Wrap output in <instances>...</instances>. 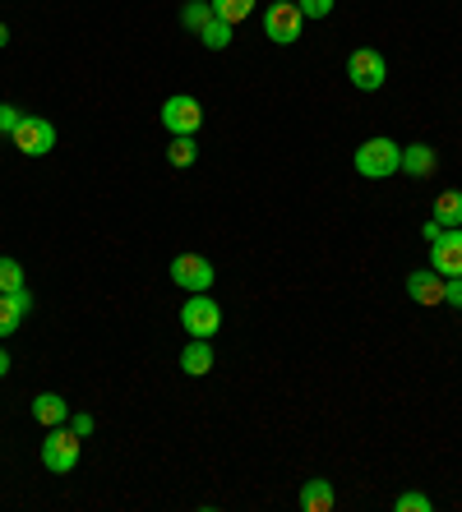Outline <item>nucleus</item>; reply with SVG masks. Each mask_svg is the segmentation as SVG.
I'll return each instance as SVG.
<instances>
[{"instance_id":"8","label":"nucleus","mask_w":462,"mask_h":512,"mask_svg":"<svg viewBox=\"0 0 462 512\" xmlns=\"http://www.w3.org/2000/svg\"><path fill=\"white\" fill-rule=\"evenodd\" d=\"M199 125H204V107H199L195 97H167L162 102V130L167 134H199Z\"/></svg>"},{"instance_id":"25","label":"nucleus","mask_w":462,"mask_h":512,"mask_svg":"<svg viewBox=\"0 0 462 512\" xmlns=\"http://www.w3.org/2000/svg\"><path fill=\"white\" fill-rule=\"evenodd\" d=\"M296 5H301L305 19H329L333 14V0H296Z\"/></svg>"},{"instance_id":"28","label":"nucleus","mask_w":462,"mask_h":512,"mask_svg":"<svg viewBox=\"0 0 462 512\" xmlns=\"http://www.w3.org/2000/svg\"><path fill=\"white\" fill-rule=\"evenodd\" d=\"M5 374H10V351L0 346V379H5Z\"/></svg>"},{"instance_id":"2","label":"nucleus","mask_w":462,"mask_h":512,"mask_svg":"<svg viewBox=\"0 0 462 512\" xmlns=\"http://www.w3.org/2000/svg\"><path fill=\"white\" fill-rule=\"evenodd\" d=\"M79 453H84V439L70 425H56L47 434V443H42V466L56 471V476H70L74 466H79Z\"/></svg>"},{"instance_id":"3","label":"nucleus","mask_w":462,"mask_h":512,"mask_svg":"<svg viewBox=\"0 0 462 512\" xmlns=\"http://www.w3.org/2000/svg\"><path fill=\"white\" fill-rule=\"evenodd\" d=\"M305 33V14L296 0H273L264 10V37L268 42H278V47H292L296 37Z\"/></svg>"},{"instance_id":"21","label":"nucleus","mask_w":462,"mask_h":512,"mask_svg":"<svg viewBox=\"0 0 462 512\" xmlns=\"http://www.w3.org/2000/svg\"><path fill=\"white\" fill-rule=\"evenodd\" d=\"M208 19H213V5H208V0H185V10H181V24L190 28V33H204V24Z\"/></svg>"},{"instance_id":"29","label":"nucleus","mask_w":462,"mask_h":512,"mask_svg":"<svg viewBox=\"0 0 462 512\" xmlns=\"http://www.w3.org/2000/svg\"><path fill=\"white\" fill-rule=\"evenodd\" d=\"M5 42H10V28H5V24H0V47H5Z\"/></svg>"},{"instance_id":"23","label":"nucleus","mask_w":462,"mask_h":512,"mask_svg":"<svg viewBox=\"0 0 462 512\" xmlns=\"http://www.w3.org/2000/svg\"><path fill=\"white\" fill-rule=\"evenodd\" d=\"M28 111H19V107H10V102H0V134H14L19 130V120H24Z\"/></svg>"},{"instance_id":"12","label":"nucleus","mask_w":462,"mask_h":512,"mask_svg":"<svg viewBox=\"0 0 462 512\" xmlns=\"http://www.w3.org/2000/svg\"><path fill=\"white\" fill-rule=\"evenodd\" d=\"M28 310H33V296H28V286H24V291H10V296H0V337L19 333V323H24Z\"/></svg>"},{"instance_id":"4","label":"nucleus","mask_w":462,"mask_h":512,"mask_svg":"<svg viewBox=\"0 0 462 512\" xmlns=\"http://www.w3.org/2000/svg\"><path fill=\"white\" fill-rule=\"evenodd\" d=\"M347 79H352V88H361V93H379L384 79H389V60L379 56L375 47H356L352 56H347Z\"/></svg>"},{"instance_id":"5","label":"nucleus","mask_w":462,"mask_h":512,"mask_svg":"<svg viewBox=\"0 0 462 512\" xmlns=\"http://www.w3.org/2000/svg\"><path fill=\"white\" fill-rule=\"evenodd\" d=\"M181 328L190 337H213L222 328V305L208 291H195V296L181 305Z\"/></svg>"},{"instance_id":"13","label":"nucleus","mask_w":462,"mask_h":512,"mask_svg":"<svg viewBox=\"0 0 462 512\" xmlns=\"http://www.w3.org/2000/svg\"><path fill=\"white\" fill-rule=\"evenodd\" d=\"M33 420L42 429H56V425H65V420H70V406H65L61 393H37L33 397Z\"/></svg>"},{"instance_id":"6","label":"nucleus","mask_w":462,"mask_h":512,"mask_svg":"<svg viewBox=\"0 0 462 512\" xmlns=\"http://www.w3.org/2000/svg\"><path fill=\"white\" fill-rule=\"evenodd\" d=\"M10 139H14V148H19L24 157H47L51 148H56V125H51L47 116H24Z\"/></svg>"},{"instance_id":"18","label":"nucleus","mask_w":462,"mask_h":512,"mask_svg":"<svg viewBox=\"0 0 462 512\" xmlns=\"http://www.w3.org/2000/svg\"><path fill=\"white\" fill-rule=\"evenodd\" d=\"M231 33H236V28H231L227 19H218V14H213V19L204 24V33H199V42H204L208 51H227L231 47Z\"/></svg>"},{"instance_id":"11","label":"nucleus","mask_w":462,"mask_h":512,"mask_svg":"<svg viewBox=\"0 0 462 512\" xmlns=\"http://www.w3.org/2000/svg\"><path fill=\"white\" fill-rule=\"evenodd\" d=\"M213 365H218L213 342H208V337H190L185 351H181V370L190 374V379H204V374H213Z\"/></svg>"},{"instance_id":"24","label":"nucleus","mask_w":462,"mask_h":512,"mask_svg":"<svg viewBox=\"0 0 462 512\" xmlns=\"http://www.w3.org/2000/svg\"><path fill=\"white\" fill-rule=\"evenodd\" d=\"M65 425H70L74 434H79V439H88V434H93V429H98V420L88 416V411H70V420H65Z\"/></svg>"},{"instance_id":"14","label":"nucleus","mask_w":462,"mask_h":512,"mask_svg":"<svg viewBox=\"0 0 462 512\" xmlns=\"http://www.w3.org/2000/svg\"><path fill=\"white\" fill-rule=\"evenodd\" d=\"M435 167H439V157L430 143H407V148H402V171H407V176L426 180V176H435Z\"/></svg>"},{"instance_id":"9","label":"nucleus","mask_w":462,"mask_h":512,"mask_svg":"<svg viewBox=\"0 0 462 512\" xmlns=\"http://www.w3.org/2000/svg\"><path fill=\"white\" fill-rule=\"evenodd\" d=\"M430 268L439 277H462V227L439 231V240H430Z\"/></svg>"},{"instance_id":"26","label":"nucleus","mask_w":462,"mask_h":512,"mask_svg":"<svg viewBox=\"0 0 462 512\" xmlns=\"http://www.w3.org/2000/svg\"><path fill=\"white\" fill-rule=\"evenodd\" d=\"M444 305H458L462 310V277H444Z\"/></svg>"},{"instance_id":"16","label":"nucleus","mask_w":462,"mask_h":512,"mask_svg":"<svg viewBox=\"0 0 462 512\" xmlns=\"http://www.w3.org/2000/svg\"><path fill=\"white\" fill-rule=\"evenodd\" d=\"M430 222H439V227H462V190H444L435 194V213H430Z\"/></svg>"},{"instance_id":"10","label":"nucleus","mask_w":462,"mask_h":512,"mask_svg":"<svg viewBox=\"0 0 462 512\" xmlns=\"http://www.w3.org/2000/svg\"><path fill=\"white\" fill-rule=\"evenodd\" d=\"M407 296L416 305H444V277L435 268H416V273H407Z\"/></svg>"},{"instance_id":"20","label":"nucleus","mask_w":462,"mask_h":512,"mask_svg":"<svg viewBox=\"0 0 462 512\" xmlns=\"http://www.w3.org/2000/svg\"><path fill=\"white\" fill-rule=\"evenodd\" d=\"M10 291H24V263L0 254V296H10Z\"/></svg>"},{"instance_id":"27","label":"nucleus","mask_w":462,"mask_h":512,"mask_svg":"<svg viewBox=\"0 0 462 512\" xmlns=\"http://www.w3.org/2000/svg\"><path fill=\"white\" fill-rule=\"evenodd\" d=\"M439 231H444L439 222H426V227H421V236H426V240H439Z\"/></svg>"},{"instance_id":"1","label":"nucleus","mask_w":462,"mask_h":512,"mask_svg":"<svg viewBox=\"0 0 462 512\" xmlns=\"http://www.w3.org/2000/svg\"><path fill=\"white\" fill-rule=\"evenodd\" d=\"M356 171H361L365 180H389L402 171V143L393 139H365L361 148H356Z\"/></svg>"},{"instance_id":"15","label":"nucleus","mask_w":462,"mask_h":512,"mask_svg":"<svg viewBox=\"0 0 462 512\" xmlns=\"http://www.w3.org/2000/svg\"><path fill=\"white\" fill-rule=\"evenodd\" d=\"M333 503H338L333 480H305V485H301V508L305 512H329Z\"/></svg>"},{"instance_id":"17","label":"nucleus","mask_w":462,"mask_h":512,"mask_svg":"<svg viewBox=\"0 0 462 512\" xmlns=\"http://www.w3.org/2000/svg\"><path fill=\"white\" fill-rule=\"evenodd\" d=\"M195 157H199L195 134H171V143H167V162H171V167H195Z\"/></svg>"},{"instance_id":"7","label":"nucleus","mask_w":462,"mask_h":512,"mask_svg":"<svg viewBox=\"0 0 462 512\" xmlns=\"http://www.w3.org/2000/svg\"><path fill=\"white\" fill-rule=\"evenodd\" d=\"M213 263L204 259V254H176V259H171V282L181 286L185 296H195V291H208V286H213Z\"/></svg>"},{"instance_id":"22","label":"nucleus","mask_w":462,"mask_h":512,"mask_svg":"<svg viewBox=\"0 0 462 512\" xmlns=\"http://www.w3.org/2000/svg\"><path fill=\"white\" fill-rule=\"evenodd\" d=\"M393 508H398V512H430L435 503H430L426 494H416V489H412V494H398V503H393Z\"/></svg>"},{"instance_id":"19","label":"nucleus","mask_w":462,"mask_h":512,"mask_svg":"<svg viewBox=\"0 0 462 512\" xmlns=\"http://www.w3.org/2000/svg\"><path fill=\"white\" fill-rule=\"evenodd\" d=\"M208 5H213V14H218V19H227L231 28L245 24V19L255 14V0H208Z\"/></svg>"}]
</instances>
